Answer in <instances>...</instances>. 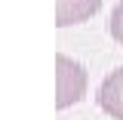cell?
<instances>
[{"instance_id": "obj_1", "label": "cell", "mask_w": 123, "mask_h": 120, "mask_svg": "<svg viewBox=\"0 0 123 120\" xmlns=\"http://www.w3.org/2000/svg\"><path fill=\"white\" fill-rule=\"evenodd\" d=\"M86 83H89V77L83 71V65L74 62L71 56L59 52L55 56V108L59 111L74 108L86 95Z\"/></svg>"}, {"instance_id": "obj_2", "label": "cell", "mask_w": 123, "mask_h": 120, "mask_svg": "<svg viewBox=\"0 0 123 120\" xmlns=\"http://www.w3.org/2000/svg\"><path fill=\"white\" fill-rule=\"evenodd\" d=\"M95 102H98V108L105 111L108 117L123 120V68H114V71L102 80Z\"/></svg>"}, {"instance_id": "obj_3", "label": "cell", "mask_w": 123, "mask_h": 120, "mask_svg": "<svg viewBox=\"0 0 123 120\" xmlns=\"http://www.w3.org/2000/svg\"><path fill=\"white\" fill-rule=\"evenodd\" d=\"M98 9H102V0H55V25L59 28L83 25Z\"/></svg>"}, {"instance_id": "obj_4", "label": "cell", "mask_w": 123, "mask_h": 120, "mask_svg": "<svg viewBox=\"0 0 123 120\" xmlns=\"http://www.w3.org/2000/svg\"><path fill=\"white\" fill-rule=\"evenodd\" d=\"M111 37L123 46V0L114 6V13H111Z\"/></svg>"}]
</instances>
